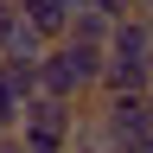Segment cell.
Returning <instances> with one entry per match:
<instances>
[{
	"label": "cell",
	"mask_w": 153,
	"mask_h": 153,
	"mask_svg": "<svg viewBox=\"0 0 153 153\" xmlns=\"http://www.w3.org/2000/svg\"><path fill=\"white\" fill-rule=\"evenodd\" d=\"M13 7L26 13V26H38V32L51 38V45L70 32V7H64V0H13Z\"/></svg>",
	"instance_id": "277c9868"
},
{
	"label": "cell",
	"mask_w": 153,
	"mask_h": 153,
	"mask_svg": "<svg viewBox=\"0 0 153 153\" xmlns=\"http://www.w3.org/2000/svg\"><path fill=\"white\" fill-rule=\"evenodd\" d=\"M64 38L108 51V38H115V19H108V13H96V7H83V13H70V32H64Z\"/></svg>",
	"instance_id": "5b68a950"
},
{
	"label": "cell",
	"mask_w": 153,
	"mask_h": 153,
	"mask_svg": "<svg viewBox=\"0 0 153 153\" xmlns=\"http://www.w3.org/2000/svg\"><path fill=\"white\" fill-rule=\"evenodd\" d=\"M64 7H70V13H83V7H96V0H64Z\"/></svg>",
	"instance_id": "30bf717a"
},
{
	"label": "cell",
	"mask_w": 153,
	"mask_h": 153,
	"mask_svg": "<svg viewBox=\"0 0 153 153\" xmlns=\"http://www.w3.org/2000/svg\"><path fill=\"white\" fill-rule=\"evenodd\" d=\"M108 57H115V64H140V70H153V19L128 13L121 26H115V38H108Z\"/></svg>",
	"instance_id": "3957f363"
},
{
	"label": "cell",
	"mask_w": 153,
	"mask_h": 153,
	"mask_svg": "<svg viewBox=\"0 0 153 153\" xmlns=\"http://www.w3.org/2000/svg\"><path fill=\"white\" fill-rule=\"evenodd\" d=\"M0 83H7V96L19 108L38 96V64H26V57H0Z\"/></svg>",
	"instance_id": "8992f818"
},
{
	"label": "cell",
	"mask_w": 153,
	"mask_h": 153,
	"mask_svg": "<svg viewBox=\"0 0 153 153\" xmlns=\"http://www.w3.org/2000/svg\"><path fill=\"white\" fill-rule=\"evenodd\" d=\"M70 153H102V147H96V140H89L83 128H76V147H70Z\"/></svg>",
	"instance_id": "ba28073f"
},
{
	"label": "cell",
	"mask_w": 153,
	"mask_h": 153,
	"mask_svg": "<svg viewBox=\"0 0 153 153\" xmlns=\"http://www.w3.org/2000/svg\"><path fill=\"white\" fill-rule=\"evenodd\" d=\"M102 64L108 51L96 45H76V38H57V45L38 57V96H57V102H96V89H102Z\"/></svg>",
	"instance_id": "6da1fadb"
},
{
	"label": "cell",
	"mask_w": 153,
	"mask_h": 153,
	"mask_svg": "<svg viewBox=\"0 0 153 153\" xmlns=\"http://www.w3.org/2000/svg\"><path fill=\"white\" fill-rule=\"evenodd\" d=\"M76 128H83V108L57 102V96H32V102L19 108V140L38 147V153H70L76 147Z\"/></svg>",
	"instance_id": "7a4b0ae2"
},
{
	"label": "cell",
	"mask_w": 153,
	"mask_h": 153,
	"mask_svg": "<svg viewBox=\"0 0 153 153\" xmlns=\"http://www.w3.org/2000/svg\"><path fill=\"white\" fill-rule=\"evenodd\" d=\"M7 134H19V102L7 96V83H0V140H7Z\"/></svg>",
	"instance_id": "52a82bcc"
},
{
	"label": "cell",
	"mask_w": 153,
	"mask_h": 153,
	"mask_svg": "<svg viewBox=\"0 0 153 153\" xmlns=\"http://www.w3.org/2000/svg\"><path fill=\"white\" fill-rule=\"evenodd\" d=\"M134 13H140V19H153V0H134Z\"/></svg>",
	"instance_id": "9c48e42d"
}]
</instances>
